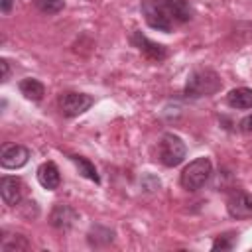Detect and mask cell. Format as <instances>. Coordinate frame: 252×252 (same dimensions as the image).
I'll return each mask as SVG.
<instances>
[{"mask_svg": "<svg viewBox=\"0 0 252 252\" xmlns=\"http://www.w3.org/2000/svg\"><path fill=\"white\" fill-rule=\"evenodd\" d=\"M220 77L213 69H195L189 73L185 83V96L199 98V96H211L220 89Z\"/></svg>", "mask_w": 252, "mask_h": 252, "instance_id": "6da1fadb", "label": "cell"}, {"mask_svg": "<svg viewBox=\"0 0 252 252\" xmlns=\"http://www.w3.org/2000/svg\"><path fill=\"white\" fill-rule=\"evenodd\" d=\"M213 173V163L209 158H197L193 159L189 165H185V169L181 171V185L187 191H199L211 177Z\"/></svg>", "mask_w": 252, "mask_h": 252, "instance_id": "7a4b0ae2", "label": "cell"}, {"mask_svg": "<svg viewBox=\"0 0 252 252\" xmlns=\"http://www.w3.org/2000/svg\"><path fill=\"white\" fill-rule=\"evenodd\" d=\"M185 154H187V148H185V142L177 136V134H171V132H165L158 144V156H159V161L167 167H175L179 165L183 159H185Z\"/></svg>", "mask_w": 252, "mask_h": 252, "instance_id": "3957f363", "label": "cell"}, {"mask_svg": "<svg viewBox=\"0 0 252 252\" xmlns=\"http://www.w3.org/2000/svg\"><path fill=\"white\" fill-rule=\"evenodd\" d=\"M140 8H142L146 24L152 30H158V32H169L171 30L173 20L169 18V14H167V10H165L161 0H144Z\"/></svg>", "mask_w": 252, "mask_h": 252, "instance_id": "277c9868", "label": "cell"}, {"mask_svg": "<svg viewBox=\"0 0 252 252\" xmlns=\"http://www.w3.org/2000/svg\"><path fill=\"white\" fill-rule=\"evenodd\" d=\"M57 102H59L61 112L71 118V116H79V114L87 112L93 106L94 100L87 93H73V91H69V93H63Z\"/></svg>", "mask_w": 252, "mask_h": 252, "instance_id": "5b68a950", "label": "cell"}, {"mask_svg": "<svg viewBox=\"0 0 252 252\" xmlns=\"http://www.w3.org/2000/svg\"><path fill=\"white\" fill-rule=\"evenodd\" d=\"M30 159V150L22 144H10L2 148L0 154V165L4 169H18L22 165H26Z\"/></svg>", "mask_w": 252, "mask_h": 252, "instance_id": "8992f818", "label": "cell"}, {"mask_svg": "<svg viewBox=\"0 0 252 252\" xmlns=\"http://www.w3.org/2000/svg\"><path fill=\"white\" fill-rule=\"evenodd\" d=\"M0 195H2V201L10 207H16L20 205L22 197H24V183L20 177H12V175H6L0 179Z\"/></svg>", "mask_w": 252, "mask_h": 252, "instance_id": "52a82bcc", "label": "cell"}, {"mask_svg": "<svg viewBox=\"0 0 252 252\" xmlns=\"http://www.w3.org/2000/svg\"><path fill=\"white\" fill-rule=\"evenodd\" d=\"M228 215L232 219H248L252 217V195L244 193V191H236L230 195L228 203H226Z\"/></svg>", "mask_w": 252, "mask_h": 252, "instance_id": "ba28073f", "label": "cell"}, {"mask_svg": "<svg viewBox=\"0 0 252 252\" xmlns=\"http://www.w3.org/2000/svg\"><path fill=\"white\" fill-rule=\"evenodd\" d=\"M132 43H134V45H136L148 59H152V61H161V59L167 57V49H165L163 45H159V43L148 39L142 32H134V35H132Z\"/></svg>", "mask_w": 252, "mask_h": 252, "instance_id": "9c48e42d", "label": "cell"}, {"mask_svg": "<svg viewBox=\"0 0 252 252\" xmlns=\"http://www.w3.org/2000/svg\"><path fill=\"white\" fill-rule=\"evenodd\" d=\"M77 217H79V215H77V211H75L73 207L59 203V205L53 207V211H51V215H49V222H51L55 228H59V230H67V228L73 226V222L77 220Z\"/></svg>", "mask_w": 252, "mask_h": 252, "instance_id": "30bf717a", "label": "cell"}, {"mask_svg": "<svg viewBox=\"0 0 252 252\" xmlns=\"http://www.w3.org/2000/svg\"><path fill=\"white\" fill-rule=\"evenodd\" d=\"M37 181H39V185H41L43 189H47V191L57 189L59 183H61V175H59L57 165H55L53 161L41 163V165L37 167Z\"/></svg>", "mask_w": 252, "mask_h": 252, "instance_id": "8fae6325", "label": "cell"}, {"mask_svg": "<svg viewBox=\"0 0 252 252\" xmlns=\"http://www.w3.org/2000/svg\"><path fill=\"white\" fill-rule=\"evenodd\" d=\"M169 18L173 22H189L193 12H191V4L189 0H161Z\"/></svg>", "mask_w": 252, "mask_h": 252, "instance_id": "7c38bea8", "label": "cell"}, {"mask_svg": "<svg viewBox=\"0 0 252 252\" xmlns=\"http://www.w3.org/2000/svg\"><path fill=\"white\" fill-rule=\"evenodd\" d=\"M226 102H228V106H232L236 110H248V108H252V89H248V87L232 89L226 94Z\"/></svg>", "mask_w": 252, "mask_h": 252, "instance_id": "4fadbf2b", "label": "cell"}, {"mask_svg": "<svg viewBox=\"0 0 252 252\" xmlns=\"http://www.w3.org/2000/svg\"><path fill=\"white\" fill-rule=\"evenodd\" d=\"M20 93H22L26 98H30V100H41L43 94H45V87H43L37 79L28 77V79H24V81L20 83Z\"/></svg>", "mask_w": 252, "mask_h": 252, "instance_id": "5bb4252c", "label": "cell"}, {"mask_svg": "<svg viewBox=\"0 0 252 252\" xmlns=\"http://www.w3.org/2000/svg\"><path fill=\"white\" fill-rule=\"evenodd\" d=\"M28 248H30V242L22 234H10V236L4 234L0 240V250H4V252H20V250H28Z\"/></svg>", "mask_w": 252, "mask_h": 252, "instance_id": "9a60e30c", "label": "cell"}, {"mask_svg": "<svg viewBox=\"0 0 252 252\" xmlns=\"http://www.w3.org/2000/svg\"><path fill=\"white\" fill-rule=\"evenodd\" d=\"M71 161L77 165V169H79V173H81L83 177H87V179H91V181H94V183H100V177H98V173H96V167H94L87 158H83V156H71Z\"/></svg>", "mask_w": 252, "mask_h": 252, "instance_id": "2e32d148", "label": "cell"}, {"mask_svg": "<svg viewBox=\"0 0 252 252\" xmlns=\"http://www.w3.org/2000/svg\"><path fill=\"white\" fill-rule=\"evenodd\" d=\"M35 4L43 14H57L63 10V0H35Z\"/></svg>", "mask_w": 252, "mask_h": 252, "instance_id": "e0dca14e", "label": "cell"}, {"mask_svg": "<svg viewBox=\"0 0 252 252\" xmlns=\"http://www.w3.org/2000/svg\"><path fill=\"white\" fill-rule=\"evenodd\" d=\"M232 236L230 234H222L213 242V250H230L232 248Z\"/></svg>", "mask_w": 252, "mask_h": 252, "instance_id": "ac0fdd59", "label": "cell"}, {"mask_svg": "<svg viewBox=\"0 0 252 252\" xmlns=\"http://www.w3.org/2000/svg\"><path fill=\"white\" fill-rule=\"evenodd\" d=\"M240 130L246 132V134H252V114H248L246 118H242V122H240Z\"/></svg>", "mask_w": 252, "mask_h": 252, "instance_id": "d6986e66", "label": "cell"}, {"mask_svg": "<svg viewBox=\"0 0 252 252\" xmlns=\"http://www.w3.org/2000/svg\"><path fill=\"white\" fill-rule=\"evenodd\" d=\"M0 67H2V81L6 83L8 77H10V63H8V59H0Z\"/></svg>", "mask_w": 252, "mask_h": 252, "instance_id": "ffe728a7", "label": "cell"}, {"mask_svg": "<svg viewBox=\"0 0 252 252\" xmlns=\"http://www.w3.org/2000/svg\"><path fill=\"white\" fill-rule=\"evenodd\" d=\"M0 10H2L4 14H8V12L12 10V0H0Z\"/></svg>", "mask_w": 252, "mask_h": 252, "instance_id": "44dd1931", "label": "cell"}]
</instances>
